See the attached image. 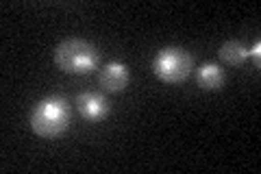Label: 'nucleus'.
I'll return each mask as SVG.
<instances>
[{"mask_svg":"<svg viewBox=\"0 0 261 174\" xmlns=\"http://www.w3.org/2000/svg\"><path fill=\"white\" fill-rule=\"evenodd\" d=\"M70 127V105L63 96L53 94L42 98L31 113V129L33 133L44 137V139H55L63 135Z\"/></svg>","mask_w":261,"mask_h":174,"instance_id":"f257e3e1","label":"nucleus"},{"mask_svg":"<svg viewBox=\"0 0 261 174\" xmlns=\"http://www.w3.org/2000/svg\"><path fill=\"white\" fill-rule=\"evenodd\" d=\"M98 61V48L85 39H65L55 48V63L65 74H89Z\"/></svg>","mask_w":261,"mask_h":174,"instance_id":"f03ea898","label":"nucleus"},{"mask_svg":"<svg viewBox=\"0 0 261 174\" xmlns=\"http://www.w3.org/2000/svg\"><path fill=\"white\" fill-rule=\"evenodd\" d=\"M150 68L159 81L176 85V83H183L190 77V72L194 68V59L181 46H166L152 57Z\"/></svg>","mask_w":261,"mask_h":174,"instance_id":"7ed1b4c3","label":"nucleus"},{"mask_svg":"<svg viewBox=\"0 0 261 174\" xmlns=\"http://www.w3.org/2000/svg\"><path fill=\"white\" fill-rule=\"evenodd\" d=\"M76 107L81 118L87 122H100L111 113V105L102 94L98 92H83L76 96Z\"/></svg>","mask_w":261,"mask_h":174,"instance_id":"20e7f679","label":"nucleus"},{"mask_svg":"<svg viewBox=\"0 0 261 174\" xmlns=\"http://www.w3.org/2000/svg\"><path fill=\"white\" fill-rule=\"evenodd\" d=\"M128 81H130V72L122 61H109L100 70V74H98V83H100V87L107 89V92H113V94L124 92Z\"/></svg>","mask_w":261,"mask_h":174,"instance_id":"39448f33","label":"nucleus"},{"mask_svg":"<svg viewBox=\"0 0 261 174\" xmlns=\"http://www.w3.org/2000/svg\"><path fill=\"white\" fill-rule=\"evenodd\" d=\"M196 83L205 92H220L224 85V70L218 63H205L200 65L198 74H196Z\"/></svg>","mask_w":261,"mask_h":174,"instance_id":"423d86ee","label":"nucleus"},{"mask_svg":"<svg viewBox=\"0 0 261 174\" xmlns=\"http://www.w3.org/2000/svg\"><path fill=\"white\" fill-rule=\"evenodd\" d=\"M218 55L222 59V63L231 65V68H238V65H244V61L248 59V48L238 39H228L220 46Z\"/></svg>","mask_w":261,"mask_h":174,"instance_id":"0eeeda50","label":"nucleus"},{"mask_svg":"<svg viewBox=\"0 0 261 174\" xmlns=\"http://www.w3.org/2000/svg\"><path fill=\"white\" fill-rule=\"evenodd\" d=\"M248 57H252V59H255V65L259 68V63H261V44L257 41L255 46H252V51H248Z\"/></svg>","mask_w":261,"mask_h":174,"instance_id":"6e6552de","label":"nucleus"}]
</instances>
